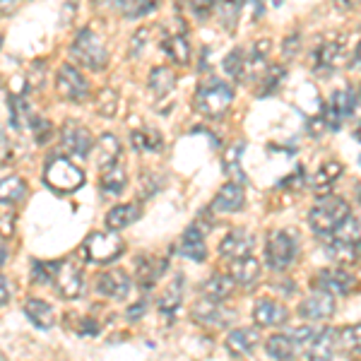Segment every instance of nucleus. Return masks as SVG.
I'll return each instance as SVG.
<instances>
[{
    "label": "nucleus",
    "mask_w": 361,
    "mask_h": 361,
    "mask_svg": "<svg viewBox=\"0 0 361 361\" xmlns=\"http://www.w3.org/2000/svg\"><path fill=\"white\" fill-rule=\"evenodd\" d=\"M349 214L352 212H349L347 200H342V197H337V195H323V197H318V202L311 207V212H308V224H311V229L316 231L318 236L330 238Z\"/></svg>",
    "instance_id": "obj_1"
},
{
    "label": "nucleus",
    "mask_w": 361,
    "mask_h": 361,
    "mask_svg": "<svg viewBox=\"0 0 361 361\" xmlns=\"http://www.w3.org/2000/svg\"><path fill=\"white\" fill-rule=\"evenodd\" d=\"M70 56H73V61L78 63V66L97 70V73L109 66V51H106V46H104L102 37L87 27L80 29L78 37L73 39V44H70Z\"/></svg>",
    "instance_id": "obj_2"
},
{
    "label": "nucleus",
    "mask_w": 361,
    "mask_h": 361,
    "mask_svg": "<svg viewBox=\"0 0 361 361\" xmlns=\"http://www.w3.org/2000/svg\"><path fill=\"white\" fill-rule=\"evenodd\" d=\"M234 102V90L222 80H209L202 82L195 92V109L207 118H219L229 111Z\"/></svg>",
    "instance_id": "obj_3"
},
{
    "label": "nucleus",
    "mask_w": 361,
    "mask_h": 361,
    "mask_svg": "<svg viewBox=\"0 0 361 361\" xmlns=\"http://www.w3.org/2000/svg\"><path fill=\"white\" fill-rule=\"evenodd\" d=\"M44 180L56 193H75L85 185V171L78 164H73L68 157H54L46 164Z\"/></svg>",
    "instance_id": "obj_4"
},
{
    "label": "nucleus",
    "mask_w": 361,
    "mask_h": 361,
    "mask_svg": "<svg viewBox=\"0 0 361 361\" xmlns=\"http://www.w3.org/2000/svg\"><path fill=\"white\" fill-rule=\"evenodd\" d=\"M85 253L92 263H114L121 253H123L126 243L116 231H92L85 238Z\"/></svg>",
    "instance_id": "obj_5"
},
{
    "label": "nucleus",
    "mask_w": 361,
    "mask_h": 361,
    "mask_svg": "<svg viewBox=\"0 0 361 361\" xmlns=\"http://www.w3.org/2000/svg\"><path fill=\"white\" fill-rule=\"evenodd\" d=\"M296 253H299V243L296 238L284 229L272 231L270 238H267V246H265V260L272 270L282 272L287 270L289 265L294 263Z\"/></svg>",
    "instance_id": "obj_6"
},
{
    "label": "nucleus",
    "mask_w": 361,
    "mask_h": 361,
    "mask_svg": "<svg viewBox=\"0 0 361 361\" xmlns=\"http://www.w3.org/2000/svg\"><path fill=\"white\" fill-rule=\"evenodd\" d=\"M357 109H359L357 90H352V87H345V90H337L335 94L330 97L328 106H325V111L320 114V116H323V121H325V128H330V130H337L342 121H347L349 116H354Z\"/></svg>",
    "instance_id": "obj_7"
},
{
    "label": "nucleus",
    "mask_w": 361,
    "mask_h": 361,
    "mask_svg": "<svg viewBox=\"0 0 361 361\" xmlns=\"http://www.w3.org/2000/svg\"><path fill=\"white\" fill-rule=\"evenodd\" d=\"M56 92H58V97L66 99V102L80 104L90 97V82H87L85 75L75 66L63 63L56 75Z\"/></svg>",
    "instance_id": "obj_8"
},
{
    "label": "nucleus",
    "mask_w": 361,
    "mask_h": 361,
    "mask_svg": "<svg viewBox=\"0 0 361 361\" xmlns=\"http://www.w3.org/2000/svg\"><path fill=\"white\" fill-rule=\"evenodd\" d=\"M92 133L80 123V121H66L61 128V149L73 159H85L92 152Z\"/></svg>",
    "instance_id": "obj_9"
},
{
    "label": "nucleus",
    "mask_w": 361,
    "mask_h": 361,
    "mask_svg": "<svg viewBox=\"0 0 361 361\" xmlns=\"http://www.w3.org/2000/svg\"><path fill=\"white\" fill-rule=\"evenodd\" d=\"M318 292H325L330 296H347L354 289V277L349 275L342 267H328V270H320L316 279H313Z\"/></svg>",
    "instance_id": "obj_10"
},
{
    "label": "nucleus",
    "mask_w": 361,
    "mask_h": 361,
    "mask_svg": "<svg viewBox=\"0 0 361 361\" xmlns=\"http://www.w3.org/2000/svg\"><path fill=\"white\" fill-rule=\"evenodd\" d=\"M54 282L63 299H78L80 292H82V267L75 263L73 258L63 260V263H58Z\"/></svg>",
    "instance_id": "obj_11"
},
{
    "label": "nucleus",
    "mask_w": 361,
    "mask_h": 361,
    "mask_svg": "<svg viewBox=\"0 0 361 361\" xmlns=\"http://www.w3.org/2000/svg\"><path fill=\"white\" fill-rule=\"evenodd\" d=\"M130 287L133 282L123 270H106L97 279V292L114 301H123L130 294Z\"/></svg>",
    "instance_id": "obj_12"
},
{
    "label": "nucleus",
    "mask_w": 361,
    "mask_h": 361,
    "mask_svg": "<svg viewBox=\"0 0 361 361\" xmlns=\"http://www.w3.org/2000/svg\"><path fill=\"white\" fill-rule=\"evenodd\" d=\"M193 318L197 323L207 325V328H224L231 320V311H226L222 306V301H212V299H207V296H202L193 306Z\"/></svg>",
    "instance_id": "obj_13"
},
{
    "label": "nucleus",
    "mask_w": 361,
    "mask_h": 361,
    "mask_svg": "<svg viewBox=\"0 0 361 361\" xmlns=\"http://www.w3.org/2000/svg\"><path fill=\"white\" fill-rule=\"evenodd\" d=\"M253 246H255V241L248 231L234 229L222 238V243H219V255H222L224 260L234 263V260H241V258H246V255H250Z\"/></svg>",
    "instance_id": "obj_14"
},
{
    "label": "nucleus",
    "mask_w": 361,
    "mask_h": 361,
    "mask_svg": "<svg viewBox=\"0 0 361 361\" xmlns=\"http://www.w3.org/2000/svg\"><path fill=\"white\" fill-rule=\"evenodd\" d=\"M342 58H345V49H342L337 42H323L316 46V51H313V70H316L318 75H330L335 73L337 68H340Z\"/></svg>",
    "instance_id": "obj_15"
},
{
    "label": "nucleus",
    "mask_w": 361,
    "mask_h": 361,
    "mask_svg": "<svg viewBox=\"0 0 361 361\" xmlns=\"http://www.w3.org/2000/svg\"><path fill=\"white\" fill-rule=\"evenodd\" d=\"M243 205H246V193H243V185L226 183V185L219 188V193L214 195L209 209H212V212H219V214H231V212H238Z\"/></svg>",
    "instance_id": "obj_16"
},
{
    "label": "nucleus",
    "mask_w": 361,
    "mask_h": 361,
    "mask_svg": "<svg viewBox=\"0 0 361 361\" xmlns=\"http://www.w3.org/2000/svg\"><path fill=\"white\" fill-rule=\"evenodd\" d=\"M299 313L301 318L306 320H325L335 313V296L325 294V292H316L311 296H306L299 304Z\"/></svg>",
    "instance_id": "obj_17"
},
{
    "label": "nucleus",
    "mask_w": 361,
    "mask_h": 361,
    "mask_svg": "<svg viewBox=\"0 0 361 361\" xmlns=\"http://www.w3.org/2000/svg\"><path fill=\"white\" fill-rule=\"evenodd\" d=\"M337 349V330L325 328L311 337V342L306 345V357L311 361H330L335 357Z\"/></svg>",
    "instance_id": "obj_18"
},
{
    "label": "nucleus",
    "mask_w": 361,
    "mask_h": 361,
    "mask_svg": "<svg viewBox=\"0 0 361 361\" xmlns=\"http://www.w3.org/2000/svg\"><path fill=\"white\" fill-rule=\"evenodd\" d=\"M180 253L185 258L195 260V263H202L207 260V243H205V229H200L195 222L183 231V238H180Z\"/></svg>",
    "instance_id": "obj_19"
},
{
    "label": "nucleus",
    "mask_w": 361,
    "mask_h": 361,
    "mask_svg": "<svg viewBox=\"0 0 361 361\" xmlns=\"http://www.w3.org/2000/svg\"><path fill=\"white\" fill-rule=\"evenodd\" d=\"M260 342V335L255 328H236L226 335L224 347L231 352V357H248Z\"/></svg>",
    "instance_id": "obj_20"
},
{
    "label": "nucleus",
    "mask_w": 361,
    "mask_h": 361,
    "mask_svg": "<svg viewBox=\"0 0 361 361\" xmlns=\"http://www.w3.org/2000/svg\"><path fill=\"white\" fill-rule=\"evenodd\" d=\"M345 173V166L340 164V161H335V159H328V161H323V166L316 171V176L311 178V188H313V193H316L318 197H323V195H328L330 193V188L337 183V178Z\"/></svg>",
    "instance_id": "obj_21"
},
{
    "label": "nucleus",
    "mask_w": 361,
    "mask_h": 361,
    "mask_svg": "<svg viewBox=\"0 0 361 361\" xmlns=\"http://www.w3.org/2000/svg\"><path fill=\"white\" fill-rule=\"evenodd\" d=\"M253 320L260 328H275L287 320V308L277 304L275 299H260L253 308Z\"/></svg>",
    "instance_id": "obj_22"
},
{
    "label": "nucleus",
    "mask_w": 361,
    "mask_h": 361,
    "mask_svg": "<svg viewBox=\"0 0 361 361\" xmlns=\"http://www.w3.org/2000/svg\"><path fill=\"white\" fill-rule=\"evenodd\" d=\"M231 277H234V282L238 284V287H255L260 279V260L253 258V255H246V258L241 260H234L231 263Z\"/></svg>",
    "instance_id": "obj_23"
},
{
    "label": "nucleus",
    "mask_w": 361,
    "mask_h": 361,
    "mask_svg": "<svg viewBox=\"0 0 361 361\" xmlns=\"http://www.w3.org/2000/svg\"><path fill=\"white\" fill-rule=\"evenodd\" d=\"M164 267H166L164 260H157V258H152V255H142V258L137 260V267H135L137 284L145 289V292L152 289L157 284V279L164 275Z\"/></svg>",
    "instance_id": "obj_24"
},
{
    "label": "nucleus",
    "mask_w": 361,
    "mask_h": 361,
    "mask_svg": "<svg viewBox=\"0 0 361 361\" xmlns=\"http://www.w3.org/2000/svg\"><path fill=\"white\" fill-rule=\"evenodd\" d=\"M180 301H183V277L176 275L169 282V287L164 289V294L159 296V301H157V308H159V313L164 318H173L180 306Z\"/></svg>",
    "instance_id": "obj_25"
},
{
    "label": "nucleus",
    "mask_w": 361,
    "mask_h": 361,
    "mask_svg": "<svg viewBox=\"0 0 361 361\" xmlns=\"http://www.w3.org/2000/svg\"><path fill=\"white\" fill-rule=\"evenodd\" d=\"M118 157H121V142L118 137L111 135V133H104L97 142V164L102 171H109L118 164Z\"/></svg>",
    "instance_id": "obj_26"
},
{
    "label": "nucleus",
    "mask_w": 361,
    "mask_h": 361,
    "mask_svg": "<svg viewBox=\"0 0 361 361\" xmlns=\"http://www.w3.org/2000/svg\"><path fill=\"white\" fill-rule=\"evenodd\" d=\"M243 149H246V142H234L226 147V154H224V171L226 176L231 178V183H238V185H246L248 183V176L246 171L241 169V154Z\"/></svg>",
    "instance_id": "obj_27"
},
{
    "label": "nucleus",
    "mask_w": 361,
    "mask_h": 361,
    "mask_svg": "<svg viewBox=\"0 0 361 361\" xmlns=\"http://www.w3.org/2000/svg\"><path fill=\"white\" fill-rule=\"evenodd\" d=\"M147 87L157 99L166 97L169 92H173V87H176V73L166 66H157L152 68V73H149Z\"/></svg>",
    "instance_id": "obj_28"
},
{
    "label": "nucleus",
    "mask_w": 361,
    "mask_h": 361,
    "mask_svg": "<svg viewBox=\"0 0 361 361\" xmlns=\"http://www.w3.org/2000/svg\"><path fill=\"white\" fill-rule=\"evenodd\" d=\"M234 287H236L234 277L222 275V272H214V275L202 284V294L212 301H226L231 296V292H234Z\"/></svg>",
    "instance_id": "obj_29"
},
{
    "label": "nucleus",
    "mask_w": 361,
    "mask_h": 361,
    "mask_svg": "<svg viewBox=\"0 0 361 361\" xmlns=\"http://www.w3.org/2000/svg\"><path fill=\"white\" fill-rule=\"evenodd\" d=\"M140 217V205L137 202H130V205H116L106 212V226L111 231H121L126 229L128 224H133Z\"/></svg>",
    "instance_id": "obj_30"
},
{
    "label": "nucleus",
    "mask_w": 361,
    "mask_h": 361,
    "mask_svg": "<svg viewBox=\"0 0 361 361\" xmlns=\"http://www.w3.org/2000/svg\"><path fill=\"white\" fill-rule=\"evenodd\" d=\"M265 349L275 361H292L294 359V352H296V342L292 335H284V333H277L272 337H267L265 342Z\"/></svg>",
    "instance_id": "obj_31"
},
{
    "label": "nucleus",
    "mask_w": 361,
    "mask_h": 361,
    "mask_svg": "<svg viewBox=\"0 0 361 361\" xmlns=\"http://www.w3.org/2000/svg\"><path fill=\"white\" fill-rule=\"evenodd\" d=\"M25 316L42 330H49L51 325H54V318H56L54 306L46 304V301H42V299H29L25 304Z\"/></svg>",
    "instance_id": "obj_32"
},
{
    "label": "nucleus",
    "mask_w": 361,
    "mask_h": 361,
    "mask_svg": "<svg viewBox=\"0 0 361 361\" xmlns=\"http://www.w3.org/2000/svg\"><path fill=\"white\" fill-rule=\"evenodd\" d=\"M27 197V183L20 176H8L0 180V205H17Z\"/></svg>",
    "instance_id": "obj_33"
},
{
    "label": "nucleus",
    "mask_w": 361,
    "mask_h": 361,
    "mask_svg": "<svg viewBox=\"0 0 361 361\" xmlns=\"http://www.w3.org/2000/svg\"><path fill=\"white\" fill-rule=\"evenodd\" d=\"M243 5H246V0H219L217 3L214 15H217V20H219V25H222L224 32H234L238 17H241Z\"/></svg>",
    "instance_id": "obj_34"
},
{
    "label": "nucleus",
    "mask_w": 361,
    "mask_h": 361,
    "mask_svg": "<svg viewBox=\"0 0 361 361\" xmlns=\"http://www.w3.org/2000/svg\"><path fill=\"white\" fill-rule=\"evenodd\" d=\"M164 54L171 58L176 66H188L190 61V42L183 34H173V37L164 39Z\"/></svg>",
    "instance_id": "obj_35"
},
{
    "label": "nucleus",
    "mask_w": 361,
    "mask_h": 361,
    "mask_svg": "<svg viewBox=\"0 0 361 361\" xmlns=\"http://www.w3.org/2000/svg\"><path fill=\"white\" fill-rule=\"evenodd\" d=\"M337 347L347 354V357H359L361 354V323L347 325V328L337 330Z\"/></svg>",
    "instance_id": "obj_36"
},
{
    "label": "nucleus",
    "mask_w": 361,
    "mask_h": 361,
    "mask_svg": "<svg viewBox=\"0 0 361 361\" xmlns=\"http://www.w3.org/2000/svg\"><path fill=\"white\" fill-rule=\"evenodd\" d=\"M284 80H287V68L279 66V63H272V66H267V70L263 73V78H260L258 97H270V94H275L279 87L284 85Z\"/></svg>",
    "instance_id": "obj_37"
},
{
    "label": "nucleus",
    "mask_w": 361,
    "mask_h": 361,
    "mask_svg": "<svg viewBox=\"0 0 361 361\" xmlns=\"http://www.w3.org/2000/svg\"><path fill=\"white\" fill-rule=\"evenodd\" d=\"M130 142L140 152H159V149L164 147V145H161V135L157 130H152V128H137V130H133Z\"/></svg>",
    "instance_id": "obj_38"
},
{
    "label": "nucleus",
    "mask_w": 361,
    "mask_h": 361,
    "mask_svg": "<svg viewBox=\"0 0 361 361\" xmlns=\"http://www.w3.org/2000/svg\"><path fill=\"white\" fill-rule=\"evenodd\" d=\"M126 185H128L126 171L118 164H116L114 169H109V171H104V176H102V193L106 195V197H118L126 190Z\"/></svg>",
    "instance_id": "obj_39"
},
{
    "label": "nucleus",
    "mask_w": 361,
    "mask_h": 361,
    "mask_svg": "<svg viewBox=\"0 0 361 361\" xmlns=\"http://www.w3.org/2000/svg\"><path fill=\"white\" fill-rule=\"evenodd\" d=\"M246 58H248V54L243 49H234V51H229L226 54V58H224V73L229 75L231 80H246Z\"/></svg>",
    "instance_id": "obj_40"
},
{
    "label": "nucleus",
    "mask_w": 361,
    "mask_h": 361,
    "mask_svg": "<svg viewBox=\"0 0 361 361\" xmlns=\"http://www.w3.org/2000/svg\"><path fill=\"white\" fill-rule=\"evenodd\" d=\"M94 111L104 118H114L116 111H118V92L111 90V87H104L94 97Z\"/></svg>",
    "instance_id": "obj_41"
},
{
    "label": "nucleus",
    "mask_w": 361,
    "mask_h": 361,
    "mask_svg": "<svg viewBox=\"0 0 361 361\" xmlns=\"http://www.w3.org/2000/svg\"><path fill=\"white\" fill-rule=\"evenodd\" d=\"M58 263H46V260H34L32 263V282L37 284H49L56 279Z\"/></svg>",
    "instance_id": "obj_42"
},
{
    "label": "nucleus",
    "mask_w": 361,
    "mask_h": 361,
    "mask_svg": "<svg viewBox=\"0 0 361 361\" xmlns=\"http://www.w3.org/2000/svg\"><path fill=\"white\" fill-rule=\"evenodd\" d=\"M17 229L15 205H0V238H13Z\"/></svg>",
    "instance_id": "obj_43"
},
{
    "label": "nucleus",
    "mask_w": 361,
    "mask_h": 361,
    "mask_svg": "<svg viewBox=\"0 0 361 361\" xmlns=\"http://www.w3.org/2000/svg\"><path fill=\"white\" fill-rule=\"evenodd\" d=\"M29 126H32V133H34L37 145H46L51 140V135H54V126H51L46 118H37V116H34Z\"/></svg>",
    "instance_id": "obj_44"
},
{
    "label": "nucleus",
    "mask_w": 361,
    "mask_h": 361,
    "mask_svg": "<svg viewBox=\"0 0 361 361\" xmlns=\"http://www.w3.org/2000/svg\"><path fill=\"white\" fill-rule=\"evenodd\" d=\"M130 3L133 0H94L97 10H102V13H118L126 17L130 13Z\"/></svg>",
    "instance_id": "obj_45"
},
{
    "label": "nucleus",
    "mask_w": 361,
    "mask_h": 361,
    "mask_svg": "<svg viewBox=\"0 0 361 361\" xmlns=\"http://www.w3.org/2000/svg\"><path fill=\"white\" fill-rule=\"evenodd\" d=\"M145 46H149V29H145V27H140L135 34H133V39H130V54L133 58H137L140 54L145 51Z\"/></svg>",
    "instance_id": "obj_46"
},
{
    "label": "nucleus",
    "mask_w": 361,
    "mask_h": 361,
    "mask_svg": "<svg viewBox=\"0 0 361 361\" xmlns=\"http://www.w3.org/2000/svg\"><path fill=\"white\" fill-rule=\"evenodd\" d=\"M15 161V147L10 142V137L0 130V166H10Z\"/></svg>",
    "instance_id": "obj_47"
},
{
    "label": "nucleus",
    "mask_w": 361,
    "mask_h": 361,
    "mask_svg": "<svg viewBox=\"0 0 361 361\" xmlns=\"http://www.w3.org/2000/svg\"><path fill=\"white\" fill-rule=\"evenodd\" d=\"M157 5H159V0H133L130 3V13L128 17H142V15H149L157 10Z\"/></svg>",
    "instance_id": "obj_48"
},
{
    "label": "nucleus",
    "mask_w": 361,
    "mask_h": 361,
    "mask_svg": "<svg viewBox=\"0 0 361 361\" xmlns=\"http://www.w3.org/2000/svg\"><path fill=\"white\" fill-rule=\"evenodd\" d=\"M217 3H219V0H195V3H193V13L200 17V20H205V17L214 15V10H217Z\"/></svg>",
    "instance_id": "obj_49"
},
{
    "label": "nucleus",
    "mask_w": 361,
    "mask_h": 361,
    "mask_svg": "<svg viewBox=\"0 0 361 361\" xmlns=\"http://www.w3.org/2000/svg\"><path fill=\"white\" fill-rule=\"evenodd\" d=\"M304 183H306V171L301 166H296L292 176L284 178V185H289V188H301Z\"/></svg>",
    "instance_id": "obj_50"
},
{
    "label": "nucleus",
    "mask_w": 361,
    "mask_h": 361,
    "mask_svg": "<svg viewBox=\"0 0 361 361\" xmlns=\"http://www.w3.org/2000/svg\"><path fill=\"white\" fill-rule=\"evenodd\" d=\"M296 44H299V34H292V37L284 39V42H282V51L287 56H294L296 51H299V46H296Z\"/></svg>",
    "instance_id": "obj_51"
},
{
    "label": "nucleus",
    "mask_w": 361,
    "mask_h": 361,
    "mask_svg": "<svg viewBox=\"0 0 361 361\" xmlns=\"http://www.w3.org/2000/svg\"><path fill=\"white\" fill-rule=\"evenodd\" d=\"M17 10V0H0V15H13Z\"/></svg>",
    "instance_id": "obj_52"
},
{
    "label": "nucleus",
    "mask_w": 361,
    "mask_h": 361,
    "mask_svg": "<svg viewBox=\"0 0 361 361\" xmlns=\"http://www.w3.org/2000/svg\"><path fill=\"white\" fill-rule=\"evenodd\" d=\"M145 311V301H140L137 306H133V308H128V318L130 320H137L140 318V313Z\"/></svg>",
    "instance_id": "obj_53"
},
{
    "label": "nucleus",
    "mask_w": 361,
    "mask_h": 361,
    "mask_svg": "<svg viewBox=\"0 0 361 361\" xmlns=\"http://www.w3.org/2000/svg\"><path fill=\"white\" fill-rule=\"evenodd\" d=\"M8 296H10V292H8V282H5V277H0V306L8 301Z\"/></svg>",
    "instance_id": "obj_54"
},
{
    "label": "nucleus",
    "mask_w": 361,
    "mask_h": 361,
    "mask_svg": "<svg viewBox=\"0 0 361 361\" xmlns=\"http://www.w3.org/2000/svg\"><path fill=\"white\" fill-rule=\"evenodd\" d=\"M340 8H345V10H354V8H359L361 5V0H335Z\"/></svg>",
    "instance_id": "obj_55"
},
{
    "label": "nucleus",
    "mask_w": 361,
    "mask_h": 361,
    "mask_svg": "<svg viewBox=\"0 0 361 361\" xmlns=\"http://www.w3.org/2000/svg\"><path fill=\"white\" fill-rule=\"evenodd\" d=\"M5 260H8V248H5V243L0 241V267L5 265Z\"/></svg>",
    "instance_id": "obj_56"
},
{
    "label": "nucleus",
    "mask_w": 361,
    "mask_h": 361,
    "mask_svg": "<svg viewBox=\"0 0 361 361\" xmlns=\"http://www.w3.org/2000/svg\"><path fill=\"white\" fill-rule=\"evenodd\" d=\"M354 195H357V202L361 205V183L357 185V188H354Z\"/></svg>",
    "instance_id": "obj_57"
},
{
    "label": "nucleus",
    "mask_w": 361,
    "mask_h": 361,
    "mask_svg": "<svg viewBox=\"0 0 361 361\" xmlns=\"http://www.w3.org/2000/svg\"><path fill=\"white\" fill-rule=\"evenodd\" d=\"M357 58H359V61H361V42L357 44Z\"/></svg>",
    "instance_id": "obj_58"
},
{
    "label": "nucleus",
    "mask_w": 361,
    "mask_h": 361,
    "mask_svg": "<svg viewBox=\"0 0 361 361\" xmlns=\"http://www.w3.org/2000/svg\"><path fill=\"white\" fill-rule=\"evenodd\" d=\"M0 46H3V37H0Z\"/></svg>",
    "instance_id": "obj_59"
}]
</instances>
